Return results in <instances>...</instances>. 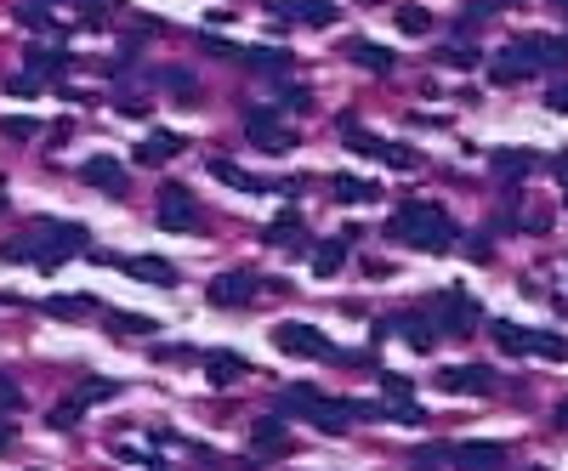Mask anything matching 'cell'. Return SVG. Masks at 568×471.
Masks as SVG:
<instances>
[{
	"label": "cell",
	"instance_id": "obj_6",
	"mask_svg": "<svg viewBox=\"0 0 568 471\" xmlns=\"http://www.w3.org/2000/svg\"><path fill=\"white\" fill-rule=\"evenodd\" d=\"M160 227L165 233H199V205L182 182H165L160 188Z\"/></svg>",
	"mask_w": 568,
	"mask_h": 471
},
{
	"label": "cell",
	"instance_id": "obj_25",
	"mask_svg": "<svg viewBox=\"0 0 568 471\" xmlns=\"http://www.w3.org/2000/svg\"><path fill=\"white\" fill-rule=\"evenodd\" d=\"M256 449H273V454H284L290 449V432H284V415H267V420H256Z\"/></svg>",
	"mask_w": 568,
	"mask_h": 471
},
{
	"label": "cell",
	"instance_id": "obj_41",
	"mask_svg": "<svg viewBox=\"0 0 568 471\" xmlns=\"http://www.w3.org/2000/svg\"><path fill=\"white\" fill-rule=\"evenodd\" d=\"M0 449H12V426L6 420H0Z\"/></svg>",
	"mask_w": 568,
	"mask_h": 471
},
{
	"label": "cell",
	"instance_id": "obj_31",
	"mask_svg": "<svg viewBox=\"0 0 568 471\" xmlns=\"http://www.w3.org/2000/svg\"><path fill=\"white\" fill-rule=\"evenodd\" d=\"M160 80L171 86V97H177V103H194V97H199V91H194V74H188V69H165Z\"/></svg>",
	"mask_w": 568,
	"mask_h": 471
},
{
	"label": "cell",
	"instance_id": "obj_27",
	"mask_svg": "<svg viewBox=\"0 0 568 471\" xmlns=\"http://www.w3.org/2000/svg\"><path fill=\"white\" fill-rule=\"evenodd\" d=\"M449 324H444V335H455V341H461V335H472V318H478V307H472V301L466 296H449Z\"/></svg>",
	"mask_w": 568,
	"mask_h": 471
},
{
	"label": "cell",
	"instance_id": "obj_39",
	"mask_svg": "<svg viewBox=\"0 0 568 471\" xmlns=\"http://www.w3.org/2000/svg\"><path fill=\"white\" fill-rule=\"evenodd\" d=\"M546 108H551V114H568V80L546 91Z\"/></svg>",
	"mask_w": 568,
	"mask_h": 471
},
{
	"label": "cell",
	"instance_id": "obj_24",
	"mask_svg": "<svg viewBox=\"0 0 568 471\" xmlns=\"http://www.w3.org/2000/svg\"><path fill=\"white\" fill-rule=\"evenodd\" d=\"M23 63H29V74H40V80H46V74H63V69H69V52H57V46H29V52H23Z\"/></svg>",
	"mask_w": 568,
	"mask_h": 471
},
{
	"label": "cell",
	"instance_id": "obj_43",
	"mask_svg": "<svg viewBox=\"0 0 568 471\" xmlns=\"http://www.w3.org/2000/svg\"><path fill=\"white\" fill-rule=\"evenodd\" d=\"M529 471H540V466H529Z\"/></svg>",
	"mask_w": 568,
	"mask_h": 471
},
{
	"label": "cell",
	"instance_id": "obj_38",
	"mask_svg": "<svg viewBox=\"0 0 568 471\" xmlns=\"http://www.w3.org/2000/svg\"><path fill=\"white\" fill-rule=\"evenodd\" d=\"M0 409H23V392H18L12 375H0Z\"/></svg>",
	"mask_w": 568,
	"mask_h": 471
},
{
	"label": "cell",
	"instance_id": "obj_37",
	"mask_svg": "<svg viewBox=\"0 0 568 471\" xmlns=\"http://www.w3.org/2000/svg\"><path fill=\"white\" fill-rule=\"evenodd\" d=\"M6 91H12V97H40L46 86H40V74H18V80H12Z\"/></svg>",
	"mask_w": 568,
	"mask_h": 471
},
{
	"label": "cell",
	"instance_id": "obj_4",
	"mask_svg": "<svg viewBox=\"0 0 568 471\" xmlns=\"http://www.w3.org/2000/svg\"><path fill=\"white\" fill-rule=\"evenodd\" d=\"M489 335H495L500 352H512V358H568V341H557V335H540V330H523V324H512V318H489Z\"/></svg>",
	"mask_w": 568,
	"mask_h": 471
},
{
	"label": "cell",
	"instance_id": "obj_2",
	"mask_svg": "<svg viewBox=\"0 0 568 471\" xmlns=\"http://www.w3.org/2000/svg\"><path fill=\"white\" fill-rule=\"evenodd\" d=\"M387 233L409 250H426V256H438V250L455 245V222H449L444 205H432V199H404V205L392 210Z\"/></svg>",
	"mask_w": 568,
	"mask_h": 471
},
{
	"label": "cell",
	"instance_id": "obj_36",
	"mask_svg": "<svg viewBox=\"0 0 568 471\" xmlns=\"http://www.w3.org/2000/svg\"><path fill=\"white\" fill-rule=\"evenodd\" d=\"M0 131H6L12 142H29V137L40 131V125H35V120H0Z\"/></svg>",
	"mask_w": 568,
	"mask_h": 471
},
{
	"label": "cell",
	"instance_id": "obj_32",
	"mask_svg": "<svg viewBox=\"0 0 568 471\" xmlns=\"http://www.w3.org/2000/svg\"><path fill=\"white\" fill-rule=\"evenodd\" d=\"M108 330H114V335H120V341H125V335H154V330H160V324H154V318H142V313H125V318H114Z\"/></svg>",
	"mask_w": 568,
	"mask_h": 471
},
{
	"label": "cell",
	"instance_id": "obj_22",
	"mask_svg": "<svg viewBox=\"0 0 568 471\" xmlns=\"http://www.w3.org/2000/svg\"><path fill=\"white\" fill-rule=\"evenodd\" d=\"M205 375H211V386H233L245 375V358H239V352H211V358H205Z\"/></svg>",
	"mask_w": 568,
	"mask_h": 471
},
{
	"label": "cell",
	"instance_id": "obj_18",
	"mask_svg": "<svg viewBox=\"0 0 568 471\" xmlns=\"http://www.w3.org/2000/svg\"><path fill=\"white\" fill-rule=\"evenodd\" d=\"M330 193H336L341 205H375L381 199V188L364 182V176H330Z\"/></svg>",
	"mask_w": 568,
	"mask_h": 471
},
{
	"label": "cell",
	"instance_id": "obj_20",
	"mask_svg": "<svg viewBox=\"0 0 568 471\" xmlns=\"http://www.w3.org/2000/svg\"><path fill=\"white\" fill-rule=\"evenodd\" d=\"M262 239H267V245H290V250H302V245H307V227H302V216H296V210H284V216H279L273 227H267Z\"/></svg>",
	"mask_w": 568,
	"mask_h": 471
},
{
	"label": "cell",
	"instance_id": "obj_34",
	"mask_svg": "<svg viewBox=\"0 0 568 471\" xmlns=\"http://www.w3.org/2000/svg\"><path fill=\"white\" fill-rule=\"evenodd\" d=\"M438 57H444L449 69H478V63H483L478 46H449V52H438Z\"/></svg>",
	"mask_w": 568,
	"mask_h": 471
},
{
	"label": "cell",
	"instance_id": "obj_42",
	"mask_svg": "<svg viewBox=\"0 0 568 471\" xmlns=\"http://www.w3.org/2000/svg\"><path fill=\"white\" fill-rule=\"evenodd\" d=\"M557 426H563V432H568V403H563V409H557Z\"/></svg>",
	"mask_w": 568,
	"mask_h": 471
},
{
	"label": "cell",
	"instance_id": "obj_44",
	"mask_svg": "<svg viewBox=\"0 0 568 471\" xmlns=\"http://www.w3.org/2000/svg\"><path fill=\"white\" fill-rule=\"evenodd\" d=\"M563 6H568V0H563Z\"/></svg>",
	"mask_w": 568,
	"mask_h": 471
},
{
	"label": "cell",
	"instance_id": "obj_19",
	"mask_svg": "<svg viewBox=\"0 0 568 471\" xmlns=\"http://www.w3.org/2000/svg\"><path fill=\"white\" fill-rule=\"evenodd\" d=\"M489 171L506 176V182H523V176H534V154H517V148H495V154H489Z\"/></svg>",
	"mask_w": 568,
	"mask_h": 471
},
{
	"label": "cell",
	"instance_id": "obj_13",
	"mask_svg": "<svg viewBox=\"0 0 568 471\" xmlns=\"http://www.w3.org/2000/svg\"><path fill=\"white\" fill-rule=\"evenodd\" d=\"M125 273L142 279V284H154V290H177L182 284V273L165 262V256H125Z\"/></svg>",
	"mask_w": 568,
	"mask_h": 471
},
{
	"label": "cell",
	"instance_id": "obj_17",
	"mask_svg": "<svg viewBox=\"0 0 568 471\" xmlns=\"http://www.w3.org/2000/svg\"><path fill=\"white\" fill-rule=\"evenodd\" d=\"M392 335H404L415 352H432V341H438V330H432L421 313H398V318H392Z\"/></svg>",
	"mask_w": 568,
	"mask_h": 471
},
{
	"label": "cell",
	"instance_id": "obj_11",
	"mask_svg": "<svg viewBox=\"0 0 568 471\" xmlns=\"http://www.w3.org/2000/svg\"><path fill=\"white\" fill-rule=\"evenodd\" d=\"M279 18H290V23H307V29H330V23L341 18L336 12V0H267Z\"/></svg>",
	"mask_w": 568,
	"mask_h": 471
},
{
	"label": "cell",
	"instance_id": "obj_3",
	"mask_svg": "<svg viewBox=\"0 0 568 471\" xmlns=\"http://www.w3.org/2000/svg\"><path fill=\"white\" fill-rule=\"evenodd\" d=\"M284 415H302V420H313V426H319L324 437H341L347 432V426H353V415H347V403L341 398H324L319 386H284Z\"/></svg>",
	"mask_w": 568,
	"mask_h": 471
},
{
	"label": "cell",
	"instance_id": "obj_30",
	"mask_svg": "<svg viewBox=\"0 0 568 471\" xmlns=\"http://www.w3.org/2000/svg\"><path fill=\"white\" fill-rule=\"evenodd\" d=\"M375 159H381V165H398V171H415V148H404V142H381Z\"/></svg>",
	"mask_w": 568,
	"mask_h": 471
},
{
	"label": "cell",
	"instance_id": "obj_26",
	"mask_svg": "<svg viewBox=\"0 0 568 471\" xmlns=\"http://www.w3.org/2000/svg\"><path fill=\"white\" fill-rule=\"evenodd\" d=\"M40 313L52 318H80V313H97V296H46V307Z\"/></svg>",
	"mask_w": 568,
	"mask_h": 471
},
{
	"label": "cell",
	"instance_id": "obj_12",
	"mask_svg": "<svg viewBox=\"0 0 568 471\" xmlns=\"http://www.w3.org/2000/svg\"><path fill=\"white\" fill-rule=\"evenodd\" d=\"M80 176H86L91 188H103L108 199H125V165H120V159H108V154H91L86 165H80Z\"/></svg>",
	"mask_w": 568,
	"mask_h": 471
},
{
	"label": "cell",
	"instance_id": "obj_9",
	"mask_svg": "<svg viewBox=\"0 0 568 471\" xmlns=\"http://www.w3.org/2000/svg\"><path fill=\"white\" fill-rule=\"evenodd\" d=\"M245 142L250 148H262V154H296V131L273 114H250L245 120Z\"/></svg>",
	"mask_w": 568,
	"mask_h": 471
},
{
	"label": "cell",
	"instance_id": "obj_5",
	"mask_svg": "<svg viewBox=\"0 0 568 471\" xmlns=\"http://www.w3.org/2000/svg\"><path fill=\"white\" fill-rule=\"evenodd\" d=\"M500 52L512 57V63H523V69H568V40H551V35H517L506 40Z\"/></svg>",
	"mask_w": 568,
	"mask_h": 471
},
{
	"label": "cell",
	"instance_id": "obj_16",
	"mask_svg": "<svg viewBox=\"0 0 568 471\" xmlns=\"http://www.w3.org/2000/svg\"><path fill=\"white\" fill-rule=\"evenodd\" d=\"M182 148H188V142H182L177 131H154L148 142H137V154L131 159H137V165H165V159H177Z\"/></svg>",
	"mask_w": 568,
	"mask_h": 471
},
{
	"label": "cell",
	"instance_id": "obj_15",
	"mask_svg": "<svg viewBox=\"0 0 568 471\" xmlns=\"http://www.w3.org/2000/svg\"><path fill=\"white\" fill-rule=\"evenodd\" d=\"M506 460V443H461V449H449V466L461 471H500Z\"/></svg>",
	"mask_w": 568,
	"mask_h": 471
},
{
	"label": "cell",
	"instance_id": "obj_28",
	"mask_svg": "<svg viewBox=\"0 0 568 471\" xmlns=\"http://www.w3.org/2000/svg\"><path fill=\"white\" fill-rule=\"evenodd\" d=\"M250 69H267V74H284L290 69V52H279V46H256V52H245Z\"/></svg>",
	"mask_w": 568,
	"mask_h": 471
},
{
	"label": "cell",
	"instance_id": "obj_21",
	"mask_svg": "<svg viewBox=\"0 0 568 471\" xmlns=\"http://www.w3.org/2000/svg\"><path fill=\"white\" fill-rule=\"evenodd\" d=\"M347 250H353V239H324V245H313V273H319V279L341 273V262H347Z\"/></svg>",
	"mask_w": 568,
	"mask_h": 471
},
{
	"label": "cell",
	"instance_id": "obj_10",
	"mask_svg": "<svg viewBox=\"0 0 568 471\" xmlns=\"http://www.w3.org/2000/svg\"><path fill=\"white\" fill-rule=\"evenodd\" d=\"M205 296H211V307H250V301H256V273H245V267L216 273Z\"/></svg>",
	"mask_w": 568,
	"mask_h": 471
},
{
	"label": "cell",
	"instance_id": "obj_40",
	"mask_svg": "<svg viewBox=\"0 0 568 471\" xmlns=\"http://www.w3.org/2000/svg\"><path fill=\"white\" fill-rule=\"evenodd\" d=\"M381 386H387V398H409V381H404V375H381Z\"/></svg>",
	"mask_w": 568,
	"mask_h": 471
},
{
	"label": "cell",
	"instance_id": "obj_29",
	"mask_svg": "<svg viewBox=\"0 0 568 471\" xmlns=\"http://www.w3.org/2000/svg\"><path fill=\"white\" fill-rule=\"evenodd\" d=\"M398 29L404 35H432V12L426 6H398Z\"/></svg>",
	"mask_w": 568,
	"mask_h": 471
},
{
	"label": "cell",
	"instance_id": "obj_7",
	"mask_svg": "<svg viewBox=\"0 0 568 471\" xmlns=\"http://www.w3.org/2000/svg\"><path fill=\"white\" fill-rule=\"evenodd\" d=\"M273 341H279V352H290V358H336L330 335L313 330V324H279V330H273Z\"/></svg>",
	"mask_w": 568,
	"mask_h": 471
},
{
	"label": "cell",
	"instance_id": "obj_23",
	"mask_svg": "<svg viewBox=\"0 0 568 471\" xmlns=\"http://www.w3.org/2000/svg\"><path fill=\"white\" fill-rule=\"evenodd\" d=\"M347 57H353L358 69H370V74H387L392 69V52H387V46H375V40H353Z\"/></svg>",
	"mask_w": 568,
	"mask_h": 471
},
{
	"label": "cell",
	"instance_id": "obj_14",
	"mask_svg": "<svg viewBox=\"0 0 568 471\" xmlns=\"http://www.w3.org/2000/svg\"><path fill=\"white\" fill-rule=\"evenodd\" d=\"M438 386H444V392H489V386H495V369H489V364L438 369Z\"/></svg>",
	"mask_w": 568,
	"mask_h": 471
},
{
	"label": "cell",
	"instance_id": "obj_35",
	"mask_svg": "<svg viewBox=\"0 0 568 471\" xmlns=\"http://www.w3.org/2000/svg\"><path fill=\"white\" fill-rule=\"evenodd\" d=\"M279 103L290 108V114H302V108L313 103V97H307V86H279Z\"/></svg>",
	"mask_w": 568,
	"mask_h": 471
},
{
	"label": "cell",
	"instance_id": "obj_33",
	"mask_svg": "<svg viewBox=\"0 0 568 471\" xmlns=\"http://www.w3.org/2000/svg\"><path fill=\"white\" fill-rule=\"evenodd\" d=\"M387 420H404V426H421V420H426V409H421L415 398H392Z\"/></svg>",
	"mask_w": 568,
	"mask_h": 471
},
{
	"label": "cell",
	"instance_id": "obj_1",
	"mask_svg": "<svg viewBox=\"0 0 568 471\" xmlns=\"http://www.w3.org/2000/svg\"><path fill=\"white\" fill-rule=\"evenodd\" d=\"M91 239H86V227H74V222H57V216H40L23 239H12V245L0 250L6 262H35V267H57V262H69V256H80Z\"/></svg>",
	"mask_w": 568,
	"mask_h": 471
},
{
	"label": "cell",
	"instance_id": "obj_8",
	"mask_svg": "<svg viewBox=\"0 0 568 471\" xmlns=\"http://www.w3.org/2000/svg\"><path fill=\"white\" fill-rule=\"evenodd\" d=\"M211 176L216 182H228V188H239V193H296V182H273V176H250L245 165H233V159H222V154H211Z\"/></svg>",
	"mask_w": 568,
	"mask_h": 471
}]
</instances>
